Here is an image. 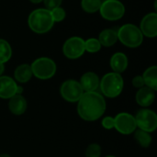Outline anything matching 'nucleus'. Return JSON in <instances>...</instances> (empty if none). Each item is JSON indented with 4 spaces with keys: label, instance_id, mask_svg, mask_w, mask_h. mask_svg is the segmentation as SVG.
Segmentation results:
<instances>
[{
    "label": "nucleus",
    "instance_id": "dca6fc26",
    "mask_svg": "<svg viewBox=\"0 0 157 157\" xmlns=\"http://www.w3.org/2000/svg\"><path fill=\"white\" fill-rule=\"evenodd\" d=\"M110 67L114 73L121 74L128 67V58L122 52H116L110 59Z\"/></svg>",
    "mask_w": 157,
    "mask_h": 157
},
{
    "label": "nucleus",
    "instance_id": "7c9ffc66",
    "mask_svg": "<svg viewBox=\"0 0 157 157\" xmlns=\"http://www.w3.org/2000/svg\"><path fill=\"white\" fill-rule=\"evenodd\" d=\"M29 1L33 4H38V3H40L42 0H29Z\"/></svg>",
    "mask_w": 157,
    "mask_h": 157
},
{
    "label": "nucleus",
    "instance_id": "f3484780",
    "mask_svg": "<svg viewBox=\"0 0 157 157\" xmlns=\"http://www.w3.org/2000/svg\"><path fill=\"white\" fill-rule=\"evenodd\" d=\"M98 40L101 45L106 46V47H110V46L114 45L118 40L117 31L112 29H105V30L101 31V33L99 34Z\"/></svg>",
    "mask_w": 157,
    "mask_h": 157
},
{
    "label": "nucleus",
    "instance_id": "393cba45",
    "mask_svg": "<svg viewBox=\"0 0 157 157\" xmlns=\"http://www.w3.org/2000/svg\"><path fill=\"white\" fill-rule=\"evenodd\" d=\"M51 14H52V19H53L54 22L63 21L64 19V17H65V11H64L63 8H62L60 6L51 10Z\"/></svg>",
    "mask_w": 157,
    "mask_h": 157
},
{
    "label": "nucleus",
    "instance_id": "6e6552de",
    "mask_svg": "<svg viewBox=\"0 0 157 157\" xmlns=\"http://www.w3.org/2000/svg\"><path fill=\"white\" fill-rule=\"evenodd\" d=\"M60 93L64 100L74 103L78 102L84 94V90L79 82L75 80H67L61 86Z\"/></svg>",
    "mask_w": 157,
    "mask_h": 157
},
{
    "label": "nucleus",
    "instance_id": "f8f14e48",
    "mask_svg": "<svg viewBox=\"0 0 157 157\" xmlns=\"http://www.w3.org/2000/svg\"><path fill=\"white\" fill-rule=\"evenodd\" d=\"M17 85L9 76H0V98L9 99L16 95Z\"/></svg>",
    "mask_w": 157,
    "mask_h": 157
},
{
    "label": "nucleus",
    "instance_id": "5701e85b",
    "mask_svg": "<svg viewBox=\"0 0 157 157\" xmlns=\"http://www.w3.org/2000/svg\"><path fill=\"white\" fill-rule=\"evenodd\" d=\"M101 48V44L98 39H88L85 41V50L88 52H98Z\"/></svg>",
    "mask_w": 157,
    "mask_h": 157
},
{
    "label": "nucleus",
    "instance_id": "4468645a",
    "mask_svg": "<svg viewBox=\"0 0 157 157\" xmlns=\"http://www.w3.org/2000/svg\"><path fill=\"white\" fill-rule=\"evenodd\" d=\"M99 78L98 75H96L93 72L86 73L82 75L80 80V85L86 92H93L96 91V89L99 86Z\"/></svg>",
    "mask_w": 157,
    "mask_h": 157
},
{
    "label": "nucleus",
    "instance_id": "c756f323",
    "mask_svg": "<svg viewBox=\"0 0 157 157\" xmlns=\"http://www.w3.org/2000/svg\"><path fill=\"white\" fill-rule=\"evenodd\" d=\"M4 70H5V66H4V63H0V76H1V75L3 74Z\"/></svg>",
    "mask_w": 157,
    "mask_h": 157
},
{
    "label": "nucleus",
    "instance_id": "ddd939ff",
    "mask_svg": "<svg viewBox=\"0 0 157 157\" xmlns=\"http://www.w3.org/2000/svg\"><path fill=\"white\" fill-rule=\"evenodd\" d=\"M155 91L148 86H144L139 89L136 94V102L143 108L149 107L153 104L155 98Z\"/></svg>",
    "mask_w": 157,
    "mask_h": 157
},
{
    "label": "nucleus",
    "instance_id": "2f4dec72",
    "mask_svg": "<svg viewBox=\"0 0 157 157\" xmlns=\"http://www.w3.org/2000/svg\"><path fill=\"white\" fill-rule=\"evenodd\" d=\"M0 157H11L10 155H6V154H2V155H0Z\"/></svg>",
    "mask_w": 157,
    "mask_h": 157
},
{
    "label": "nucleus",
    "instance_id": "a211bd4d",
    "mask_svg": "<svg viewBox=\"0 0 157 157\" xmlns=\"http://www.w3.org/2000/svg\"><path fill=\"white\" fill-rule=\"evenodd\" d=\"M15 79L19 83H27L32 76L31 67L29 64H21L17 66L14 73Z\"/></svg>",
    "mask_w": 157,
    "mask_h": 157
},
{
    "label": "nucleus",
    "instance_id": "9b49d317",
    "mask_svg": "<svg viewBox=\"0 0 157 157\" xmlns=\"http://www.w3.org/2000/svg\"><path fill=\"white\" fill-rule=\"evenodd\" d=\"M140 30L143 35L148 38H155L157 36V14H147L142 20Z\"/></svg>",
    "mask_w": 157,
    "mask_h": 157
},
{
    "label": "nucleus",
    "instance_id": "a878e982",
    "mask_svg": "<svg viewBox=\"0 0 157 157\" xmlns=\"http://www.w3.org/2000/svg\"><path fill=\"white\" fill-rule=\"evenodd\" d=\"M43 1H44V5L46 6V9L51 11L53 8L60 6L63 0H43Z\"/></svg>",
    "mask_w": 157,
    "mask_h": 157
},
{
    "label": "nucleus",
    "instance_id": "bb28decb",
    "mask_svg": "<svg viewBox=\"0 0 157 157\" xmlns=\"http://www.w3.org/2000/svg\"><path fill=\"white\" fill-rule=\"evenodd\" d=\"M102 126L106 130H111L114 128V118L106 117L102 120Z\"/></svg>",
    "mask_w": 157,
    "mask_h": 157
},
{
    "label": "nucleus",
    "instance_id": "7ed1b4c3",
    "mask_svg": "<svg viewBox=\"0 0 157 157\" xmlns=\"http://www.w3.org/2000/svg\"><path fill=\"white\" fill-rule=\"evenodd\" d=\"M99 86L104 96L109 98H114L120 96L122 92L124 82L120 74L109 73L103 76L99 82Z\"/></svg>",
    "mask_w": 157,
    "mask_h": 157
},
{
    "label": "nucleus",
    "instance_id": "6ab92c4d",
    "mask_svg": "<svg viewBox=\"0 0 157 157\" xmlns=\"http://www.w3.org/2000/svg\"><path fill=\"white\" fill-rule=\"evenodd\" d=\"M144 85L148 87L152 88L153 90H157V67L155 65L149 67L145 70L143 75Z\"/></svg>",
    "mask_w": 157,
    "mask_h": 157
},
{
    "label": "nucleus",
    "instance_id": "f257e3e1",
    "mask_svg": "<svg viewBox=\"0 0 157 157\" xmlns=\"http://www.w3.org/2000/svg\"><path fill=\"white\" fill-rule=\"evenodd\" d=\"M106 110L105 98L98 92H86L78 100L77 112L86 121L98 120Z\"/></svg>",
    "mask_w": 157,
    "mask_h": 157
},
{
    "label": "nucleus",
    "instance_id": "423d86ee",
    "mask_svg": "<svg viewBox=\"0 0 157 157\" xmlns=\"http://www.w3.org/2000/svg\"><path fill=\"white\" fill-rule=\"evenodd\" d=\"M99 11L105 19L114 21L121 19L123 17L125 13V7L119 0H106L101 3Z\"/></svg>",
    "mask_w": 157,
    "mask_h": 157
},
{
    "label": "nucleus",
    "instance_id": "412c9836",
    "mask_svg": "<svg viewBox=\"0 0 157 157\" xmlns=\"http://www.w3.org/2000/svg\"><path fill=\"white\" fill-rule=\"evenodd\" d=\"M135 140L137 141V143L144 148H147L148 146H150L151 143H152V137L149 134V132H146L142 130H138L135 132Z\"/></svg>",
    "mask_w": 157,
    "mask_h": 157
},
{
    "label": "nucleus",
    "instance_id": "4be33fe9",
    "mask_svg": "<svg viewBox=\"0 0 157 157\" xmlns=\"http://www.w3.org/2000/svg\"><path fill=\"white\" fill-rule=\"evenodd\" d=\"M101 3V0H82L81 6L87 13H95L99 10Z\"/></svg>",
    "mask_w": 157,
    "mask_h": 157
},
{
    "label": "nucleus",
    "instance_id": "cd10ccee",
    "mask_svg": "<svg viewBox=\"0 0 157 157\" xmlns=\"http://www.w3.org/2000/svg\"><path fill=\"white\" fill-rule=\"evenodd\" d=\"M132 86L137 88H142L144 86V81L142 75H137L132 79Z\"/></svg>",
    "mask_w": 157,
    "mask_h": 157
},
{
    "label": "nucleus",
    "instance_id": "f03ea898",
    "mask_svg": "<svg viewBox=\"0 0 157 157\" xmlns=\"http://www.w3.org/2000/svg\"><path fill=\"white\" fill-rule=\"evenodd\" d=\"M28 22L30 29L40 34L48 32L54 24L51 11L46 8H39L32 11Z\"/></svg>",
    "mask_w": 157,
    "mask_h": 157
},
{
    "label": "nucleus",
    "instance_id": "20e7f679",
    "mask_svg": "<svg viewBox=\"0 0 157 157\" xmlns=\"http://www.w3.org/2000/svg\"><path fill=\"white\" fill-rule=\"evenodd\" d=\"M118 40L120 41L130 48H136L143 43L144 35L139 28L132 24L123 25L117 31Z\"/></svg>",
    "mask_w": 157,
    "mask_h": 157
},
{
    "label": "nucleus",
    "instance_id": "c85d7f7f",
    "mask_svg": "<svg viewBox=\"0 0 157 157\" xmlns=\"http://www.w3.org/2000/svg\"><path fill=\"white\" fill-rule=\"evenodd\" d=\"M22 91H23V88L21 86H18L17 87V91H16V95H21L22 94Z\"/></svg>",
    "mask_w": 157,
    "mask_h": 157
},
{
    "label": "nucleus",
    "instance_id": "9d476101",
    "mask_svg": "<svg viewBox=\"0 0 157 157\" xmlns=\"http://www.w3.org/2000/svg\"><path fill=\"white\" fill-rule=\"evenodd\" d=\"M63 52L68 59H77L86 52L85 40L80 37H72L64 42Z\"/></svg>",
    "mask_w": 157,
    "mask_h": 157
},
{
    "label": "nucleus",
    "instance_id": "0eeeda50",
    "mask_svg": "<svg viewBox=\"0 0 157 157\" xmlns=\"http://www.w3.org/2000/svg\"><path fill=\"white\" fill-rule=\"evenodd\" d=\"M137 127L146 132H153L157 128V115L151 109H142L138 111L136 117Z\"/></svg>",
    "mask_w": 157,
    "mask_h": 157
},
{
    "label": "nucleus",
    "instance_id": "1a4fd4ad",
    "mask_svg": "<svg viewBox=\"0 0 157 157\" xmlns=\"http://www.w3.org/2000/svg\"><path fill=\"white\" fill-rule=\"evenodd\" d=\"M114 128L121 134H132L137 128L135 117L127 112L118 114L114 118Z\"/></svg>",
    "mask_w": 157,
    "mask_h": 157
},
{
    "label": "nucleus",
    "instance_id": "473e14b6",
    "mask_svg": "<svg viewBox=\"0 0 157 157\" xmlns=\"http://www.w3.org/2000/svg\"><path fill=\"white\" fill-rule=\"evenodd\" d=\"M106 157H115V156H113V155H108V156H106Z\"/></svg>",
    "mask_w": 157,
    "mask_h": 157
},
{
    "label": "nucleus",
    "instance_id": "aec40b11",
    "mask_svg": "<svg viewBox=\"0 0 157 157\" xmlns=\"http://www.w3.org/2000/svg\"><path fill=\"white\" fill-rule=\"evenodd\" d=\"M12 56V49L10 44L5 40L0 39V63H6Z\"/></svg>",
    "mask_w": 157,
    "mask_h": 157
},
{
    "label": "nucleus",
    "instance_id": "2eb2a0df",
    "mask_svg": "<svg viewBox=\"0 0 157 157\" xmlns=\"http://www.w3.org/2000/svg\"><path fill=\"white\" fill-rule=\"evenodd\" d=\"M8 109L14 115H22L27 109V101L21 95H15L9 98Z\"/></svg>",
    "mask_w": 157,
    "mask_h": 157
},
{
    "label": "nucleus",
    "instance_id": "39448f33",
    "mask_svg": "<svg viewBox=\"0 0 157 157\" xmlns=\"http://www.w3.org/2000/svg\"><path fill=\"white\" fill-rule=\"evenodd\" d=\"M32 75L39 79L47 80L52 78L56 73L55 63L47 57H41L35 60L30 65Z\"/></svg>",
    "mask_w": 157,
    "mask_h": 157
},
{
    "label": "nucleus",
    "instance_id": "b1692460",
    "mask_svg": "<svg viewBox=\"0 0 157 157\" xmlns=\"http://www.w3.org/2000/svg\"><path fill=\"white\" fill-rule=\"evenodd\" d=\"M100 155H101V148L97 144H90L86 151V157H100Z\"/></svg>",
    "mask_w": 157,
    "mask_h": 157
}]
</instances>
